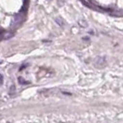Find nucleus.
<instances>
[{
  "instance_id": "f257e3e1",
  "label": "nucleus",
  "mask_w": 123,
  "mask_h": 123,
  "mask_svg": "<svg viewBox=\"0 0 123 123\" xmlns=\"http://www.w3.org/2000/svg\"><path fill=\"white\" fill-rule=\"evenodd\" d=\"M55 21H56L59 25L63 24V20H61V18H55Z\"/></svg>"
}]
</instances>
